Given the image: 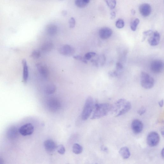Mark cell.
I'll use <instances>...</instances> for the list:
<instances>
[{"label": "cell", "instance_id": "obj_1", "mask_svg": "<svg viewBox=\"0 0 164 164\" xmlns=\"http://www.w3.org/2000/svg\"><path fill=\"white\" fill-rule=\"evenodd\" d=\"M132 105L128 100L120 99L112 106L111 111L115 117L125 114L131 109Z\"/></svg>", "mask_w": 164, "mask_h": 164}, {"label": "cell", "instance_id": "obj_2", "mask_svg": "<svg viewBox=\"0 0 164 164\" xmlns=\"http://www.w3.org/2000/svg\"><path fill=\"white\" fill-rule=\"evenodd\" d=\"M111 106L108 103H96L91 119H98L108 115L111 111Z\"/></svg>", "mask_w": 164, "mask_h": 164}, {"label": "cell", "instance_id": "obj_3", "mask_svg": "<svg viewBox=\"0 0 164 164\" xmlns=\"http://www.w3.org/2000/svg\"><path fill=\"white\" fill-rule=\"evenodd\" d=\"M95 105L92 97H88L86 100L82 113V118L83 120H86L89 118L94 109Z\"/></svg>", "mask_w": 164, "mask_h": 164}, {"label": "cell", "instance_id": "obj_4", "mask_svg": "<svg viewBox=\"0 0 164 164\" xmlns=\"http://www.w3.org/2000/svg\"><path fill=\"white\" fill-rule=\"evenodd\" d=\"M140 79L141 85L144 88L150 89L152 88L154 85V80L146 72L141 73Z\"/></svg>", "mask_w": 164, "mask_h": 164}, {"label": "cell", "instance_id": "obj_5", "mask_svg": "<svg viewBox=\"0 0 164 164\" xmlns=\"http://www.w3.org/2000/svg\"><path fill=\"white\" fill-rule=\"evenodd\" d=\"M160 137L158 134L155 132H150L147 137V141L148 145L151 147H155L159 143Z\"/></svg>", "mask_w": 164, "mask_h": 164}, {"label": "cell", "instance_id": "obj_6", "mask_svg": "<svg viewBox=\"0 0 164 164\" xmlns=\"http://www.w3.org/2000/svg\"><path fill=\"white\" fill-rule=\"evenodd\" d=\"M164 68V63L161 60H153L150 66V69L153 73L158 74L163 71Z\"/></svg>", "mask_w": 164, "mask_h": 164}, {"label": "cell", "instance_id": "obj_7", "mask_svg": "<svg viewBox=\"0 0 164 164\" xmlns=\"http://www.w3.org/2000/svg\"><path fill=\"white\" fill-rule=\"evenodd\" d=\"M34 130V127L31 123H27L22 126L19 130L20 133L24 136L31 135Z\"/></svg>", "mask_w": 164, "mask_h": 164}, {"label": "cell", "instance_id": "obj_8", "mask_svg": "<svg viewBox=\"0 0 164 164\" xmlns=\"http://www.w3.org/2000/svg\"><path fill=\"white\" fill-rule=\"evenodd\" d=\"M59 51L60 54L65 56H72L75 52V50L72 47L68 45H65L60 47Z\"/></svg>", "mask_w": 164, "mask_h": 164}, {"label": "cell", "instance_id": "obj_9", "mask_svg": "<svg viewBox=\"0 0 164 164\" xmlns=\"http://www.w3.org/2000/svg\"><path fill=\"white\" fill-rule=\"evenodd\" d=\"M132 128L133 132L136 134L141 133L143 129V124L141 120L135 119L133 120L132 123Z\"/></svg>", "mask_w": 164, "mask_h": 164}, {"label": "cell", "instance_id": "obj_10", "mask_svg": "<svg viewBox=\"0 0 164 164\" xmlns=\"http://www.w3.org/2000/svg\"><path fill=\"white\" fill-rule=\"evenodd\" d=\"M160 39L159 33L156 31L153 32L152 34L148 37V42L151 46H155L158 45Z\"/></svg>", "mask_w": 164, "mask_h": 164}, {"label": "cell", "instance_id": "obj_11", "mask_svg": "<svg viewBox=\"0 0 164 164\" xmlns=\"http://www.w3.org/2000/svg\"><path fill=\"white\" fill-rule=\"evenodd\" d=\"M140 14L144 17L149 16L151 13L152 9L150 5L147 3H144L140 5L139 7Z\"/></svg>", "mask_w": 164, "mask_h": 164}, {"label": "cell", "instance_id": "obj_12", "mask_svg": "<svg viewBox=\"0 0 164 164\" xmlns=\"http://www.w3.org/2000/svg\"><path fill=\"white\" fill-rule=\"evenodd\" d=\"M113 33L112 30L108 27H103L99 30L100 37L103 39H106L111 37Z\"/></svg>", "mask_w": 164, "mask_h": 164}, {"label": "cell", "instance_id": "obj_13", "mask_svg": "<svg viewBox=\"0 0 164 164\" xmlns=\"http://www.w3.org/2000/svg\"><path fill=\"white\" fill-rule=\"evenodd\" d=\"M44 146L45 149L49 152H52L56 149V144L51 139L46 140L44 142Z\"/></svg>", "mask_w": 164, "mask_h": 164}, {"label": "cell", "instance_id": "obj_14", "mask_svg": "<svg viewBox=\"0 0 164 164\" xmlns=\"http://www.w3.org/2000/svg\"><path fill=\"white\" fill-rule=\"evenodd\" d=\"M37 67L39 73L44 78H47L49 75V70L47 66L42 63H38Z\"/></svg>", "mask_w": 164, "mask_h": 164}, {"label": "cell", "instance_id": "obj_15", "mask_svg": "<svg viewBox=\"0 0 164 164\" xmlns=\"http://www.w3.org/2000/svg\"><path fill=\"white\" fill-rule=\"evenodd\" d=\"M23 65V81L26 83L27 82L29 77V70L28 66L26 60L23 59L22 61Z\"/></svg>", "mask_w": 164, "mask_h": 164}, {"label": "cell", "instance_id": "obj_16", "mask_svg": "<svg viewBox=\"0 0 164 164\" xmlns=\"http://www.w3.org/2000/svg\"><path fill=\"white\" fill-rule=\"evenodd\" d=\"M46 32L50 36H53L58 32L57 27L53 24H50L47 25L46 29Z\"/></svg>", "mask_w": 164, "mask_h": 164}, {"label": "cell", "instance_id": "obj_17", "mask_svg": "<svg viewBox=\"0 0 164 164\" xmlns=\"http://www.w3.org/2000/svg\"><path fill=\"white\" fill-rule=\"evenodd\" d=\"M48 104L49 108L52 111H57L60 107V102L58 100L56 99L50 100Z\"/></svg>", "mask_w": 164, "mask_h": 164}, {"label": "cell", "instance_id": "obj_18", "mask_svg": "<svg viewBox=\"0 0 164 164\" xmlns=\"http://www.w3.org/2000/svg\"><path fill=\"white\" fill-rule=\"evenodd\" d=\"M119 152L120 155L124 159H128L130 156V150L127 147H123L120 148Z\"/></svg>", "mask_w": 164, "mask_h": 164}, {"label": "cell", "instance_id": "obj_19", "mask_svg": "<svg viewBox=\"0 0 164 164\" xmlns=\"http://www.w3.org/2000/svg\"><path fill=\"white\" fill-rule=\"evenodd\" d=\"M53 48V45L51 42H47L43 44L41 48V51L44 52L51 51Z\"/></svg>", "mask_w": 164, "mask_h": 164}, {"label": "cell", "instance_id": "obj_20", "mask_svg": "<svg viewBox=\"0 0 164 164\" xmlns=\"http://www.w3.org/2000/svg\"><path fill=\"white\" fill-rule=\"evenodd\" d=\"M106 58L104 55H100L94 61L95 64L97 66H102L106 62Z\"/></svg>", "mask_w": 164, "mask_h": 164}, {"label": "cell", "instance_id": "obj_21", "mask_svg": "<svg viewBox=\"0 0 164 164\" xmlns=\"http://www.w3.org/2000/svg\"><path fill=\"white\" fill-rule=\"evenodd\" d=\"M90 0H75L76 5L80 8H85L88 5Z\"/></svg>", "mask_w": 164, "mask_h": 164}, {"label": "cell", "instance_id": "obj_22", "mask_svg": "<svg viewBox=\"0 0 164 164\" xmlns=\"http://www.w3.org/2000/svg\"><path fill=\"white\" fill-rule=\"evenodd\" d=\"M56 86L53 84H51L47 86L45 89V92L46 94L51 95L55 92L56 91Z\"/></svg>", "mask_w": 164, "mask_h": 164}, {"label": "cell", "instance_id": "obj_23", "mask_svg": "<svg viewBox=\"0 0 164 164\" xmlns=\"http://www.w3.org/2000/svg\"><path fill=\"white\" fill-rule=\"evenodd\" d=\"M72 151L76 154H79L83 151L82 147L78 144H75L73 146Z\"/></svg>", "mask_w": 164, "mask_h": 164}, {"label": "cell", "instance_id": "obj_24", "mask_svg": "<svg viewBox=\"0 0 164 164\" xmlns=\"http://www.w3.org/2000/svg\"><path fill=\"white\" fill-rule=\"evenodd\" d=\"M139 20L138 18H136L130 23V28L133 31H136L137 27L139 24Z\"/></svg>", "mask_w": 164, "mask_h": 164}, {"label": "cell", "instance_id": "obj_25", "mask_svg": "<svg viewBox=\"0 0 164 164\" xmlns=\"http://www.w3.org/2000/svg\"><path fill=\"white\" fill-rule=\"evenodd\" d=\"M107 5L111 9H114L116 4V0H105Z\"/></svg>", "mask_w": 164, "mask_h": 164}, {"label": "cell", "instance_id": "obj_26", "mask_svg": "<svg viewBox=\"0 0 164 164\" xmlns=\"http://www.w3.org/2000/svg\"><path fill=\"white\" fill-rule=\"evenodd\" d=\"M17 130L15 128H12L10 130L8 133V136L10 138H14L17 136Z\"/></svg>", "mask_w": 164, "mask_h": 164}, {"label": "cell", "instance_id": "obj_27", "mask_svg": "<svg viewBox=\"0 0 164 164\" xmlns=\"http://www.w3.org/2000/svg\"><path fill=\"white\" fill-rule=\"evenodd\" d=\"M125 25L124 21L122 19H119L116 23V26L117 28L122 29L124 27Z\"/></svg>", "mask_w": 164, "mask_h": 164}, {"label": "cell", "instance_id": "obj_28", "mask_svg": "<svg viewBox=\"0 0 164 164\" xmlns=\"http://www.w3.org/2000/svg\"><path fill=\"white\" fill-rule=\"evenodd\" d=\"M153 32V31L151 30H148V31L143 32V37L142 39V42L144 41L147 37H149L152 34Z\"/></svg>", "mask_w": 164, "mask_h": 164}, {"label": "cell", "instance_id": "obj_29", "mask_svg": "<svg viewBox=\"0 0 164 164\" xmlns=\"http://www.w3.org/2000/svg\"><path fill=\"white\" fill-rule=\"evenodd\" d=\"M56 149L57 150L58 153L60 154H64L65 152V148L64 146L62 145H59L57 146Z\"/></svg>", "mask_w": 164, "mask_h": 164}, {"label": "cell", "instance_id": "obj_30", "mask_svg": "<svg viewBox=\"0 0 164 164\" xmlns=\"http://www.w3.org/2000/svg\"><path fill=\"white\" fill-rule=\"evenodd\" d=\"M96 53L94 52H89L86 53L84 56V58L87 60H89L92 58L96 56Z\"/></svg>", "mask_w": 164, "mask_h": 164}, {"label": "cell", "instance_id": "obj_31", "mask_svg": "<svg viewBox=\"0 0 164 164\" xmlns=\"http://www.w3.org/2000/svg\"><path fill=\"white\" fill-rule=\"evenodd\" d=\"M41 52L39 51H33L32 54V58L35 59H38L41 56Z\"/></svg>", "mask_w": 164, "mask_h": 164}, {"label": "cell", "instance_id": "obj_32", "mask_svg": "<svg viewBox=\"0 0 164 164\" xmlns=\"http://www.w3.org/2000/svg\"><path fill=\"white\" fill-rule=\"evenodd\" d=\"M73 58L76 60H79L85 63H87V60H86L84 57L80 55L75 56H73Z\"/></svg>", "mask_w": 164, "mask_h": 164}, {"label": "cell", "instance_id": "obj_33", "mask_svg": "<svg viewBox=\"0 0 164 164\" xmlns=\"http://www.w3.org/2000/svg\"><path fill=\"white\" fill-rule=\"evenodd\" d=\"M76 24L75 19L73 18H70L69 20V25L70 28H73L75 27Z\"/></svg>", "mask_w": 164, "mask_h": 164}, {"label": "cell", "instance_id": "obj_34", "mask_svg": "<svg viewBox=\"0 0 164 164\" xmlns=\"http://www.w3.org/2000/svg\"><path fill=\"white\" fill-rule=\"evenodd\" d=\"M146 111V109L143 107L139 110L138 113L139 115H141L145 113Z\"/></svg>", "mask_w": 164, "mask_h": 164}, {"label": "cell", "instance_id": "obj_35", "mask_svg": "<svg viewBox=\"0 0 164 164\" xmlns=\"http://www.w3.org/2000/svg\"><path fill=\"white\" fill-rule=\"evenodd\" d=\"M116 17V13L114 11H112L111 13V19H114Z\"/></svg>", "mask_w": 164, "mask_h": 164}, {"label": "cell", "instance_id": "obj_36", "mask_svg": "<svg viewBox=\"0 0 164 164\" xmlns=\"http://www.w3.org/2000/svg\"><path fill=\"white\" fill-rule=\"evenodd\" d=\"M101 149L103 151L105 152H108V149L105 146H102L101 147Z\"/></svg>", "mask_w": 164, "mask_h": 164}, {"label": "cell", "instance_id": "obj_37", "mask_svg": "<svg viewBox=\"0 0 164 164\" xmlns=\"http://www.w3.org/2000/svg\"><path fill=\"white\" fill-rule=\"evenodd\" d=\"M163 99L161 100L159 102V105L160 107H161V108L163 107Z\"/></svg>", "mask_w": 164, "mask_h": 164}, {"label": "cell", "instance_id": "obj_38", "mask_svg": "<svg viewBox=\"0 0 164 164\" xmlns=\"http://www.w3.org/2000/svg\"><path fill=\"white\" fill-rule=\"evenodd\" d=\"M161 155L162 157V158L163 159H164V149L163 148L161 150Z\"/></svg>", "mask_w": 164, "mask_h": 164}, {"label": "cell", "instance_id": "obj_39", "mask_svg": "<svg viewBox=\"0 0 164 164\" xmlns=\"http://www.w3.org/2000/svg\"><path fill=\"white\" fill-rule=\"evenodd\" d=\"M131 12L132 14L133 15H134L136 14V11L134 9L132 10Z\"/></svg>", "mask_w": 164, "mask_h": 164}, {"label": "cell", "instance_id": "obj_40", "mask_svg": "<svg viewBox=\"0 0 164 164\" xmlns=\"http://www.w3.org/2000/svg\"><path fill=\"white\" fill-rule=\"evenodd\" d=\"M62 13L63 15H67V13L66 11H64Z\"/></svg>", "mask_w": 164, "mask_h": 164}, {"label": "cell", "instance_id": "obj_41", "mask_svg": "<svg viewBox=\"0 0 164 164\" xmlns=\"http://www.w3.org/2000/svg\"><path fill=\"white\" fill-rule=\"evenodd\" d=\"M161 134H162V136H164V130L163 129L162 130V131L161 132Z\"/></svg>", "mask_w": 164, "mask_h": 164}]
</instances>
